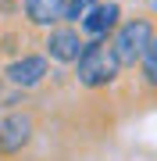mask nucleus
<instances>
[{
    "label": "nucleus",
    "instance_id": "f257e3e1",
    "mask_svg": "<svg viewBox=\"0 0 157 161\" xmlns=\"http://www.w3.org/2000/svg\"><path fill=\"white\" fill-rule=\"evenodd\" d=\"M122 64H118L114 50H111V40H86L79 61H75V79L79 86L86 90H104L118 79Z\"/></svg>",
    "mask_w": 157,
    "mask_h": 161
},
{
    "label": "nucleus",
    "instance_id": "f03ea898",
    "mask_svg": "<svg viewBox=\"0 0 157 161\" xmlns=\"http://www.w3.org/2000/svg\"><path fill=\"white\" fill-rule=\"evenodd\" d=\"M154 40V22L150 18H125L114 32H111V50L122 68H136L143 61L146 47Z\"/></svg>",
    "mask_w": 157,
    "mask_h": 161
},
{
    "label": "nucleus",
    "instance_id": "7ed1b4c3",
    "mask_svg": "<svg viewBox=\"0 0 157 161\" xmlns=\"http://www.w3.org/2000/svg\"><path fill=\"white\" fill-rule=\"evenodd\" d=\"M32 132H36V122H32L29 111H7V115L0 118V154L4 158L22 154V150L29 147Z\"/></svg>",
    "mask_w": 157,
    "mask_h": 161
},
{
    "label": "nucleus",
    "instance_id": "20e7f679",
    "mask_svg": "<svg viewBox=\"0 0 157 161\" xmlns=\"http://www.w3.org/2000/svg\"><path fill=\"white\" fill-rule=\"evenodd\" d=\"M47 75H50V58L47 54H22V58L7 61V68H4L7 86H14V90H32Z\"/></svg>",
    "mask_w": 157,
    "mask_h": 161
},
{
    "label": "nucleus",
    "instance_id": "39448f33",
    "mask_svg": "<svg viewBox=\"0 0 157 161\" xmlns=\"http://www.w3.org/2000/svg\"><path fill=\"white\" fill-rule=\"evenodd\" d=\"M82 47H86V40H82V32L75 25H54V29H47V40H43L47 58L57 64H75Z\"/></svg>",
    "mask_w": 157,
    "mask_h": 161
},
{
    "label": "nucleus",
    "instance_id": "423d86ee",
    "mask_svg": "<svg viewBox=\"0 0 157 161\" xmlns=\"http://www.w3.org/2000/svg\"><path fill=\"white\" fill-rule=\"evenodd\" d=\"M122 25V7L118 0H100L86 11V18L79 22V32L89 40H111V32Z\"/></svg>",
    "mask_w": 157,
    "mask_h": 161
},
{
    "label": "nucleus",
    "instance_id": "0eeeda50",
    "mask_svg": "<svg viewBox=\"0 0 157 161\" xmlns=\"http://www.w3.org/2000/svg\"><path fill=\"white\" fill-rule=\"evenodd\" d=\"M64 7L68 0H22L25 22L36 25V29H54V25L64 22Z\"/></svg>",
    "mask_w": 157,
    "mask_h": 161
},
{
    "label": "nucleus",
    "instance_id": "6e6552de",
    "mask_svg": "<svg viewBox=\"0 0 157 161\" xmlns=\"http://www.w3.org/2000/svg\"><path fill=\"white\" fill-rule=\"evenodd\" d=\"M139 72H143V82L150 90H157V32H154V40L150 47H146V54H143V61H139Z\"/></svg>",
    "mask_w": 157,
    "mask_h": 161
},
{
    "label": "nucleus",
    "instance_id": "1a4fd4ad",
    "mask_svg": "<svg viewBox=\"0 0 157 161\" xmlns=\"http://www.w3.org/2000/svg\"><path fill=\"white\" fill-rule=\"evenodd\" d=\"M93 4H100V0H68V7H64V22H82Z\"/></svg>",
    "mask_w": 157,
    "mask_h": 161
}]
</instances>
